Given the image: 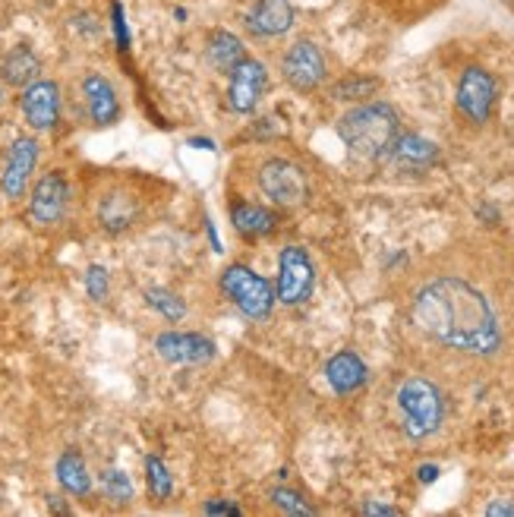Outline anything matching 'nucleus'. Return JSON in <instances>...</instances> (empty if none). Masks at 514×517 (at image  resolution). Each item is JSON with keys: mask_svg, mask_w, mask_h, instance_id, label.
Instances as JSON below:
<instances>
[{"mask_svg": "<svg viewBox=\"0 0 514 517\" xmlns=\"http://www.w3.org/2000/svg\"><path fill=\"white\" fill-rule=\"evenodd\" d=\"M398 133H401L398 111L392 105H385V101H366V105L347 111L338 120V136L360 158H385Z\"/></svg>", "mask_w": 514, "mask_h": 517, "instance_id": "nucleus-2", "label": "nucleus"}, {"mask_svg": "<svg viewBox=\"0 0 514 517\" xmlns=\"http://www.w3.org/2000/svg\"><path fill=\"white\" fill-rule=\"evenodd\" d=\"M363 514H385V517H398L401 511L392 508V505H376V502H366L363 505Z\"/></svg>", "mask_w": 514, "mask_h": 517, "instance_id": "nucleus-31", "label": "nucleus"}, {"mask_svg": "<svg viewBox=\"0 0 514 517\" xmlns=\"http://www.w3.org/2000/svg\"><path fill=\"white\" fill-rule=\"evenodd\" d=\"M114 32H117V45L120 48H130V35H127V23H123L120 4H114Z\"/></svg>", "mask_w": 514, "mask_h": 517, "instance_id": "nucleus-29", "label": "nucleus"}, {"mask_svg": "<svg viewBox=\"0 0 514 517\" xmlns=\"http://www.w3.org/2000/svg\"><path fill=\"white\" fill-rule=\"evenodd\" d=\"M313 284H316V272H313L310 253H306L303 246H284L281 259H278L275 297L287 306H300V303L310 300Z\"/></svg>", "mask_w": 514, "mask_h": 517, "instance_id": "nucleus-6", "label": "nucleus"}, {"mask_svg": "<svg viewBox=\"0 0 514 517\" xmlns=\"http://www.w3.org/2000/svg\"><path fill=\"white\" fill-rule=\"evenodd\" d=\"M57 483L64 486L67 492H73V495H89L92 477H89L86 461H82L79 451L70 448V451L60 454V461H57Z\"/></svg>", "mask_w": 514, "mask_h": 517, "instance_id": "nucleus-22", "label": "nucleus"}, {"mask_svg": "<svg viewBox=\"0 0 514 517\" xmlns=\"http://www.w3.org/2000/svg\"><path fill=\"white\" fill-rule=\"evenodd\" d=\"M417 477H420V483H436L439 467H436V464H423V467L417 470Z\"/></svg>", "mask_w": 514, "mask_h": 517, "instance_id": "nucleus-33", "label": "nucleus"}, {"mask_svg": "<svg viewBox=\"0 0 514 517\" xmlns=\"http://www.w3.org/2000/svg\"><path fill=\"white\" fill-rule=\"evenodd\" d=\"M376 92H379L376 76H344L332 86V98L338 101H369Z\"/></svg>", "mask_w": 514, "mask_h": 517, "instance_id": "nucleus-23", "label": "nucleus"}, {"mask_svg": "<svg viewBox=\"0 0 514 517\" xmlns=\"http://www.w3.org/2000/svg\"><path fill=\"white\" fill-rule=\"evenodd\" d=\"M146 303L155 309V313H161L168 322H180L183 316H187V306H183V300L171 291H164V287H149L146 291Z\"/></svg>", "mask_w": 514, "mask_h": 517, "instance_id": "nucleus-24", "label": "nucleus"}, {"mask_svg": "<svg viewBox=\"0 0 514 517\" xmlns=\"http://www.w3.org/2000/svg\"><path fill=\"white\" fill-rule=\"evenodd\" d=\"M38 70H41L38 57L26 45H16L4 60H0V76H4L10 86H19V89H26L29 82H35Z\"/></svg>", "mask_w": 514, "mask_h": 517, "instance_id": "nucleus-20", "label": "nucleus"}, {"mask_svg": "<svg viewBox=\"0 0 514 517\" xmlns=\"http://www.w3.org/2000/svg\"><path fill=\"white\" fill-rule=\"evenodd\" d=\"M414 322L429 338L464 354H496L502 344L489 300L458 278H439L420 287L414 300Z\"/></svg>", "mask_w": 514, "mask_h": 517, "instance_id": "nucleus-1", "label": "nucleus"}, {"mask_svg": "<svg viewBox=\"0 0 514 517\" xmlns=\"http://www.w3.org/2000/svg\"><path fill=\"white\" fill-rule=\"evenodd\" d=\"M398 410L404 420V432L410 439H426L442 426L445 401L442 391L429 379H407L398 388Z\"/></svg>", "mask_w": 514, "mask_h": 517, "instance_id": "nucleus-3", "label": "nucleus"}, {"mask_svg": "<svg viewBox=\"0 0 514 517\" xmlns=\"http://www.w3.org/2000/svg\"><path fill=\"white\" fill-rule=\"evenodd\" d=\"M228 76H231V82H228V105H231V111H237V114L256 111L265 89H269V70H265L259 60L243 57Z\"/></svg>", "mask_w": 514, "mask_h": 517, "instance_id": "nucleus-10", "label": "nucleus"}, {"mask_svg": "<svg viewBox=\"0 0 514 517\" xmlns=\"http://www.w3.org/2000/svg\"><path fill=\"white\" fill-rule=\"evenodd\" d=\"M139 205L130 193H108L98 205V221L108 234H123L136 221Z\"/></svg>", "mask_w": 514, "mask_h": 517, "instance_id": "nucleus-18", "label": "nucleus"}, {"mask_svg": "<svg viewBox=\"0 0 514 517\" xmlns=\"http://www.w3.org/2000/svg\"><path fill=\"white\" fill-rule=\"evenodd\" d=\"M325 54L313 41H297L281 57V76L291 82L297 92H313L325 82Z\"/></svg>", "mask_w": 514, "mask_h": 517, "instance_id": "nucleus-7", "label": "nucleus"}, {"mask_svg": "<svg viewBox=\"0 0 514 517\" xmlns=\"http://www.w3.org/2000/svg\"><path fill=\"white\" fill-rule=\"evenodd\" d=\"M101 492H105V499L114 502V505H127L133 499V483L123 470H105L101 473Z\"/></svg>", "mask_w": 514, "mask_h": 517, "instance_id": "nucleus-25", "label": "nucleus"}, {"mask_svg": "<svg viewBox=\"0 0 514 517\" xmlns=\"http://www.w3.org/2000/svg\"><path fill=\"white\" fill-rule=\"evenodd\" d=\"M155 350L168 363H209L215 357V344L205 335L190 332H164L155 338Z\"/></svg>", "mask_w": 514, "mask_h": 517, "instance_id": "nucleus-13", "label": "nucleus"}, {"mask_svg": "<svg viewBox=\"0 0 514 517\" xmlns=\"http://www.w3.org/2000/svg\"><path fill=\"white\" fill-rule=\"evenodd\" d=\"M231 221L240 237H265L275 227V215L253 202H240L231 209Z\"/></svg>", "mask_w": 514, "mask_h": 517, "instance_id": "nucleus-21", "label": "nucleus"}, {"mask_svg": "<svg viewBox=\"0 0 514 517\" xmlns=\"http://www.w3.org/2000/svg\"><path fill=\"white\" fill-rule=\"evenodd\" d=\"M82 95H86V105H89V117L98 123V127H111L120 117V101L114 95V86L105 76H86L82 79Z\"/></svg>", "mask_w": 514, "mask_h": 517, "instance_id": "nucleus-16", "label": "nucleus"}, {"mask_svg": "<svg viewBox=\"0 0 514 517\" xmlns=\"http://www.w3.org/2000/svg\"><path fill=\"white\" fill-rule=\"evenodd\" d=\"M243 57H246L243 41H240L234 32H228V29L212 32L209 41H205V60H209V64H212L218 73H231Z\"/></svg>", "mask_w": 514, "mask_h": 517, "instance_id": "nucleus-19", "label": "nucleus"}, {"mask_svg": "<svg viewBox=\"0 0 514 517\" xmlns=\"http://www.w3.org/2000/svg\"><path fill=\"white\" fill-rule=\"evenodd\" d=\"M486 514L489 517H514V502H492L489 508H486Z\"/></svg>", "mask_w": 514, "mask_h": 517, "instance_id": "nucleus-32", "label": "nucleus"}, {"mask_svg": "<svg viewBox=\"0 0 514 517\" xmlns=\"http://www.w3.org/2000/svg\"><path fill=\"white\" fill-rule=\"evenodd\" d=\"M259 190L281 209H294V205H303L306 196H310V183H306L300 164L287 158H272L259 171Z\"/></svg>", "mask_w": 514, "mask_h": 517, "instance_id": "nucleus-5", "label": "nucleus"}, {"mask_svg": "<svg viewBox=\"0 0 514 517\" xmlns=\"http://www.w3.org/2000/svg\"><path fill=\"white\" fill-rule=\"evenodd\" d=\"M496 79L492 73H486L483 67H467L458 79V111L474 120V123H486L492 114V105H496Z\"/></svg>", "mask_w": 514, "mask_h": 517, "instance_id": "nucleus-9", "label": "nucleus"}, {"mask_svg": "<svg viewBox=\"0 0 514 517\" xmlns=\"http://www.w3.org/2000/svg\"><path fill=\"white\" fill-rule=\"evenodd\" d=\"M67 205H70V183L60 171H51L35 183L29 199V218L38 227H54L64 221Z\"/></svg>", "mask_w": 514, "mask_h": 517, "instance_id": "nucleus-8", "label": "nucleus"}, {"mask_svg": "<svg viewBox=\"0 0 514 517\" xmlns=\"http://www.w3.org/2000/svg\"><path fill=\"white\" fill-rule=\"evenodd\" d=\"M272 502H275L281 511H287V514H316V508L306 505L303 495L294 492V489H272Z\"/></svg>", "mask_w": 514, "mask_h": 517, "instance_id": "nucleus-27", "label": "nucleus"}, {"mask_svg": "<svg viewBox=\"0 0 514 517\" xmlns=\"http://www.w3.org/2000/svg\"><path fill=\"white\" fill-rule=\"evenodd\" d=\"M221 291L228 294V300L240 309L243 316H250V319H269L272 316V306H275V287L259 278L253 268H246V265H231V268H224V275H221Z\"/></svg>", "mask_w": 514, "mask_h": 517, "instance_id": "nucleus-4", "label": "nucleus"}, {"mask_svg": "<svg viewBox=\"0 0 514 517\" xmlns=\"http://www.w3.org/2000/svg\"><path fill=\"white\" fill-rule=\"evenodd\" d=\"M86 291L98 303L108 297V272L101 265H89V272H86Z\"/></svg>", "mask_w": 514, "mask_h": 517, "instance_id": "nucleus-28", "label": "nucleus"}, {"mask_svg": "<svg viewBox=\"0 0 514 517\" xmlns=\"http://www.w3.org/2000/svg\"><path fill=\"white\" fill-rule=\"evenodd\" d=\"M385 158H392L398 168H407V171H426L439 161V149H436V142H429L423 136L398 133V139L392 142V149H388Z\"/></svg>", "mask_w": 514, "mask_h": 517, "instance_id": "nucleus-15", "label": "nucleus"}, {"mask_svg": "<svg viewBox=\"0 0 514 517\" xmlns=\"http://www.w3.org/2000/svg\"><path fill=\"white\" fill-rule=\"evenodd\" d=\"M325 379L338 395H351V391L366 385V363L351 350H341L325 363Z\"/></svg>", "mask_w": 514, "mask_h": 517, "instance_id": "nucleus-17", "label": "nucleus"}, {"mask_svg": "<svg viewBox=\"0 0 514 517\" xmlns=\"http://www.w3.org/2000/svg\"><path fill=\"white\" fill-rule=\"evenodd\" d=\"M0 98H4V95H0Z\"/></svg>", "mask_w": 514, "mask_h": 517, "instance_id": "nucleus-34", "label": "nucleus"}, {"mask_svg": "<svg viewBox=\"0 0 514 517\" xmlns=\"http://www.w3.org/2000/svg\"><path fill=\"white\" fill-rule=\"evenodd\" d=\"M35 161H38V142L32 136H19L10 146L4 174H0V190H4L7 199H19L26 193V183L35 171Z\"/></svg>", "mask_w": 514, "mask_h": 517, "instance_id": "nucleus-12", "label": "nucleus"}, {"mask_svg": "<svg viewBox=\"0 0 514 517\" xmlns=\"http://www.w3.org/2000/svg\"><path fill=\"white\" fill-rule=\"evenodd\" d=\"M205 514H243L237 505H231V502H209V505H205Z\"/></svg>", "mask_w": 514, "mask_h": 517, "instance_id": "nucleus-30", "label": "nucleus"}, {"mask_svg": "<svg viewBox=\"0 0 514 517\" xmlns=\"http://www.w3.org/2000/svg\"><path fill=\"white\" fill-rule=\"evenodd\" d=\"M146 473H149V492L155 502H164L168 495L174 492V483H171V473L168 467H164L161 458H155V454H149L146 458Z\"/></svg>", "mask_w": 514, "mask_h": 517, "instance_id": "nucleus-26", "label": "nucleus"}, {"mask_svg": "<svg viewBox=\"0 0 514 517\" xmlns=\"http://www.w3.org/2000/svg\"><path fill=\"white\" fill-rule=\"evenodd\" d=\"M19 108L32 130H54V123L60 120V89L57 82L35 79L26 86L23 98H19Z\"/></svg>", "mask_w": 514, "mask_h": 517, "instance_id": "nucleus-11", "label": "nucleus"}, {"mask_svg": "<svg viewBox=\"0 0 514 517\" xmlns=\"http://www.w3.org/2000/svg\"><path fill=\"white\" fill-rule=\"evenodd\" d=\"M243 19H246V29L253 35L275 38L294 26V7H291V0H256Z\"/></svg>", "mask_w": 514, "mask_h": 517, "instance_id": "nucleus-14", "label": "nucleus"}]
</instances>
